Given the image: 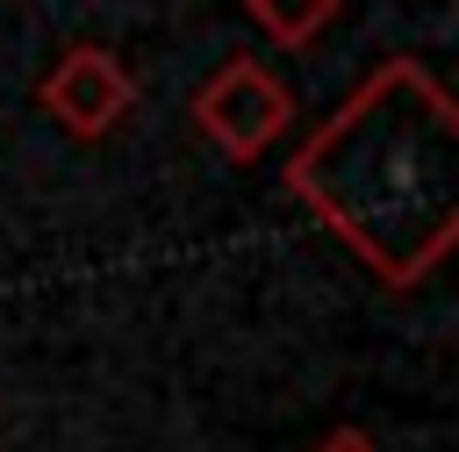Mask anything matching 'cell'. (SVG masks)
<instances>
[{"instance_id":"obj_1","label":"cell","mask_w":459,"mask_h":452,"mask_svg":"<svg viewBox=\"0 0 459 452\" xmlns=\"http://www.w3.org/2000/svg\"><path fill=\"white\" fill-rule=\"evenodd\" d=\"M294 201L387 287H416L459 237V108L416 65L387 57L287 158Z\"/></svg>"},{"instance_id":"obj_2","label":"cell","mask_w":459,"mask_h":452,"mask_svg":"<svg viewBox=\"0 0 459 452\" xmlns=\"http://www.w3.org/2000/svg\"><path fill=\"white\" fill-rule=\"evenodd\" d=\"M287 115H294V93H287L258 57H230V65L194 93V122H201V136H208L222 158H237V165L265 158L273 136L287 129Z\"/></svg>"},{"instance_id":"obj_3","label":"cell","mask_w":459,"mask_h":452,"mask_svg":"<svg viewBox=\"0 0 459 452\" xmlns=\"http://www.w3.org/2000/svg\"><path fill=\"white\" fill-rule=\"evenodd\" d=\"M36 100H43V115L65 129V136H108L129 108H136V72L115 57V50H100V43H72L50 72H43V86H36Z\"/></svg>"},{"instance_id":"obj_4","label":"cell","mask_w":459,"mask_h":452,"mask_svg":"<svg viewBox=\"0 0 459 452\" xmlns=\"http://www.w3.org/2000/svg\"><path fill=\"white\" fill-rule=\"evenodd\" d=\"M244 7H251V22H258L273 43H287V50L316 43V36L337 22V0H244Z\"/></svg>"},{"instance_id":"obj_5","label":"cell","mask_w":459,"mask_h":452,"mask_svg":"<svg viewBox=\"0 0 459 452\" xmlns=\"http://www.w3.org/2000/svg\"><path fill=\"white\" fill-rule=\"evenodd\" d=\"M316 452H380V445H373L366 430H351V423H344V430H330V438H323Z\"/></svg>"}]
</instances>
